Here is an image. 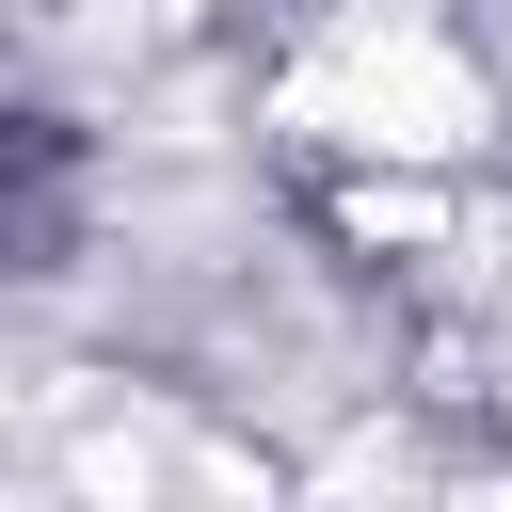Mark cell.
<instances>
[{"label": "cell", "instance_id": "6da1fadb", "mask_svg": "<svg viewBox=\"0 0 512 512\" xmlns=\"http://www.w3.org/2000/svg\"><path fill=\"white\" fill-rule=\"evenodd\" d=\"M288 112L352 160H464L480 144V64H448L432 32H352L288 80Z\"/></svg>", "mask_w": 512, "mask_h": 512}]
</instances>
